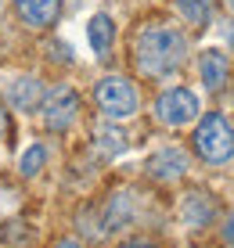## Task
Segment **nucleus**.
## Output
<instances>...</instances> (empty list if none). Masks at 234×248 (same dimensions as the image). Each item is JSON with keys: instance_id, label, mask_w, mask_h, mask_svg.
<instances>
[{"instance_id": "nucleus-1", "label": "nucleus", "mask_w": 234, "mask_h": 248, "mask_svg": "<svg viewBox=\"0 0 234 248\" xmlns=\"http://www.w3.org/2000/svg\"><path fill=\"white\" fill-rule=\"evenodd\" d=\"M187 62V36L169 22H148L134 36V65L148 79H169Z\"/></svg>"}, {"instance_id": "nucleus-2", "label": "nucleus", "mask_w": 234, "mask_h": 248, "mask_svg": "<svg viewBox=\"0 0 234 248\" xmlns=\"http://www.w3.org/2000/svg\"><path fill=\"white\" fill-rule=\"evenodd\" d=\"M191 144H195V155L202 162H209V166H223V162L234 158V126L220 112H209V115L198 119Z\"/></svg>"}, {"instance_id": "nucleus-3", "label": "nucleus", "mask_w": 234, "mask_h": 248, "mask_svg": "<svg viewBox=\"0 0 234 248\" xmlns=\"http://www.w3.org/2000/svg\"><path fill=\"white\" fill-rule=\"evenodd\" d=\"M94 101H98L105 119H130L141 108V93H137V87L126 76H105V79H98Z\"/></svg>"}, {"instance_id": "nucleus-4", "label": "nucleus", "mask_w": 234, "mask_h": 248, "mask_svg": "<svg viewBox=\"0 0 234 248\" xmlns=\"http://www.w3.org/2000/svg\"><path fill=\"white\" fill-rule=\"evenodd\" d=\"M202 105H198V93L187 90V87H169L155 97V119L169 130H180V126H191Z\"/></svg>"}, {"instance_id": "nucleus-5", "label": "nucleus", "mask_w": 234, "mask_h": 248, "mask_svg": "<svg viewBox=\"0 0 234 248\" xmlns=\"http://www.w3.org/2000/svg\"><path fill=\"white\" fill-rule=\"evenodd\" d=\"M40 119H43V130H50V133L72 130V123L80 119V93L68 87V83L47 90L43 101H40Z\"/></svg>"}, {"instance_id": "nucleus-6", "label": "nucleus", "mask_w": 234, "mask_h": 248, "mask_svg": "<svg viewBox=\"0 0 234 248\" xmlns=\"http://www.w3.org/2000/svg\"><path fill=\"white\" fill-rule=\"evenodd\" d=\"M148 176L151 180H159V184H173V180H180V176H187V169H191V158H187V151H180V148H162V151H155V155L148 158Z\"/></svg>"}, {"instance_id": "nucleus-7", "label": "nucleus", "mask_w": 234, "mask_h": 248, "mask_svg": "<svg viewBox=\"0 0 234 248\" xmlns=\"http://www.w3.org/2000/svg\"><path fill=\"white\" fill-rule=\"evenodd\" d=\"M130 219H134V194H126V191H116L112 198L101 205V230H98V237H108V234H116V230H123Z\"/></svg>"}, {"instance_id": "nucleus-8", "label": "nucleus", "mask_w": 234, "mask_h": 248, "mask_svg": "<svg viewBox=\"0 0 234 248\" xmlns=\"http://www.w3.org/2000/svg\"><path fill=\"white\" fill-rule=\"evenodd\" d=\"M15 11L29 29H47L62 15V0H15Z\"/></svg>"}, {"instance_id": "nucleus-9", "label": "nucleus", "mask_w": 234, "mask_h": 248, "mask_svg": "<svg viewBox=\"0 0 234 248\" xmlns=\"http://www.w3.org/2000/svg\"><path fill=\"white\" fill-rule=\"evenodd\" d=\"M7 105L18 108V112H36L40 101H43V83L33 79V76H18V79L7 83Z\"/></svg>"}, {"instance_id": "nucleus-10", "label": "nucleus", "mask_w": 234, "mask_h": 248, "mask_svg": "<svg viewBox=\"0 0 234 248\" xmlns=\"http://www.w3.org/2000/svg\"><path fill=\"white\" fill-rule=\"evenodd\" d=\"M213 216H216V205H213V198H209L205 191H191V194L184 198V205H180V219H184L187 230L209 227Z\"/></svg>"}, {"instance_id": "nucleus-11", "label": "nucleus", "mask_w": 234, "mask_h": 248, "mask_svg": "<svg viewBox=\"0 0 234 248\" xmlns=\"http://www.w3.org/2000/svg\"><path fill=\"white\" fill-rule=\"evenodd\" d=\"M198 76H202V83H205V90H223V83H227V76H231V62H227V54L223 50H202V58H198Z\"/></svg>"}, {"instance_id": "nucleus-12", "label": "nucleus", "mask_w": 234, "mask_h": 248, "mask_svg": "<svg viewBox=\"0 0 234 248\" xmlns=\"http://www.w3.org/2000/svg\"><path fill=\"white\" fill-rule=\"evenodd\" d=\"M86 40H90V47H94V54H98V58H105L112 50L116 25H112L108 15H94V18H90V25H86Z\"/></svg>"}, {"instance_id": "nucleus-13", "label": "nucleus", "mask_w": 234, "mask_h": 248, "mask_svg": "<svg viewBox=\"0 0 234 248\" xmlns=\"http://www.w3.org/2000/svg\"><path fill=\"white\" fill-rule=\"evenodd\" d=\"M173 7L180 11V18L195 29H205L213 22V11H216V0H173Z\"/></svg>"}, {"instance_id": "nucleus-14", "label": "nucleus", "mask_w": 234, "mask_h": 248, "mask_svg": "<svg viewBox=\"0 0 234 248\" xmlns=\"http://www.w3.org/2000/svg\"><path fill=\"white\" fill-rule=\"evenodd\" d=\"M98 148H105V155H119L126 148V137L116 130V126H101L98 130Z\"/></svg>"}, {"instance_id": "nucleus-15", "label": "nucleus", "mask_w": 234, "mask_h": 248, "mask_svg": "<svg viewBox=\"0 0 234 248\" xmlns=\"http://www.w3.org/2000/svg\"><path fill=\"white\" fill-rule=\"evenodd\" d=\"M43 162H47V148H43V144H33V148H29V151L22 155V162H18L22 176H36Z\"/></svg>"}, {"instance_id": "nucleus-16", "label": "nucleus", "mask_w": 234, "mask_h": 248, "mask_svg": "<svg viewBox=\"0 0 234 248\" xmlns=\"http://www.w3.org/2000/svg\"><path fill=\"white\" fill-rule=\"evenodd\" d=\"M50 50H54V62H62V65H68V62H72V50H68L65 44H58V40L50 44Z\"/></svg>"}, {"instance_id": "nucleus-17", "label": "nucleus", "mask_w": 234, "mask_h": 248, "mask_svg": "<svg viewBox=\"0 0 234 248\" xmlns=\"http://www.w3.org/2000/svg\"><path fill=\"white\" fill-rule=\"evenodd\" d=\"M223 241H227V245L234 248V212H231L227 219H223Z\"/></svg>"}, {"instance_id": "nucleus-18", "label": "nucleus", "mask_w": 234, "mask_h": 248, "mask_svg": "<svg viewBox=\"0 0 234 248\" xmlns=\"http://www.w3.org/2000/svg\"><path fill=\"white\" fill-rule=\"evenodd\" d=\"M119 248H159V245L148 241V237H134V241H126V245H119Z\"/></svg>"}, {"instance_id": "nucleus-19", "label": "nucleus", "mask_w": 234, "mask_h": 248, "mask_svg": "<svg viewBox=\"0 0 234 248\" xmlns=\"http://www.w3.org/2000/svg\"><path fill=\"white\" fill-rule=\"evenodd\" d=\"M54 248H83L80 241H76V237H62V241H58Z\"/></svg>"}, {"instance_id": "nucleus-20", "label": "nucleus", "mask_w": 234, "mask_h": 248, "mask_svg": "<svg viewBox=\"0 0 234 248\" xmlns=\"http://www.w3.org/2000/svg\"><path fill=\"white\" fill-rule=\"evenodd\" d=\"M0 137H7V112L0 108Z\"/></svg>"}, {"instance_id": "nucleus-21", "label": "nucleus", "mask_w": 234, "mask_h": 248, "mask_svg": "<svg viewBox=\"0 0 234 248\" xmlns=\"http://www.w3.org/2000/svg\"><path fill=\"white\" fill-rule=\"evenodd\" d=\"M227 7H231V11H234V0H227Z\"/></svg>"}]
</instances>
